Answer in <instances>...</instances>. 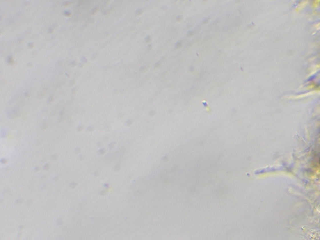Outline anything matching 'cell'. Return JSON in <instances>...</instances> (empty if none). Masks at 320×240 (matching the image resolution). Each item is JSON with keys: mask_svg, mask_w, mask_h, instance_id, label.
Listing matches in <instances>:
<instances>
[{"mask_svg": "<svg viewBox=\"0 0 320 240\" xmlns=\"http://www.w3.org/2000/svg\"><path fill=\"white\" fill-rule=\"evenodd\" d=\"M319 165H320V158H319Z\"/></svg>", "mask_w": 320, "mask_h": 240, "instance_id": "1", "label": "cell"}]
</instances>
